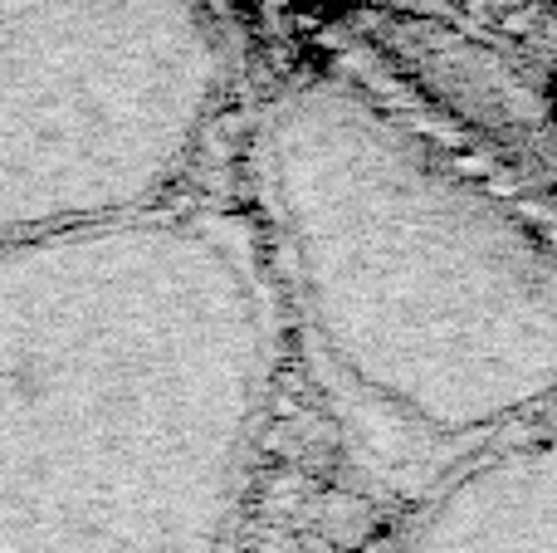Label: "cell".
Returning a JSON list of instances; mask_svg holds the SVG:
<instances>
[{"label": "cell", "instance_id": "cell-4", "mask_svg": "<svg viewBox=\"0 0 557 553\" xmlns=\"http://www.w3.org/2000/svg\"><path fill=\"white\" fill-rule=\"evenodd\" d=\"M396 553H557V402L441 470Z\"/></svg>", "mask_w": 557, "mask_h": 553}, {"label": "cell", "instance_id": "cell-3", "mask_svg": "<svg viewBox=\"0 0 557 553\" xmlns=\"http://www.w3.org/2000/svg\"><path fill=\"white\" fill-rule=\"evenodd\" d=\"M221 98L206 0H0V245L166 206Z\"/></svg>", "mask_w": 557, "mask_h": 553}, {"label": "cell", "instance_id": "cell-1", "mask_svg": "<svg viewBox=\"0 0 557 553\" xmlns=\"http://www.w3.org/2000/svg\"><path fill=\"white\" fill-rule=\"evenodd\" d=\"M278 343L235 216L166 201L0 245V553H221Z\"/></svg>", "mask_w": 557, "mask_h": 553}, {"label": "cell", "instance_id": "cell-2", "mask_svg": "<svg viewBox=\"0 0 557 553\" xmlns=\"http://www.w3.org/2000/svg\"><path fill=\"white\" fill-rule=\"evenodd\" d=\"M278 339L382 466L441 470L557 402V245L343 78L255 118Z\"/></svg>", "mask_w": 557, "mask_h": 553}]
</instances>
